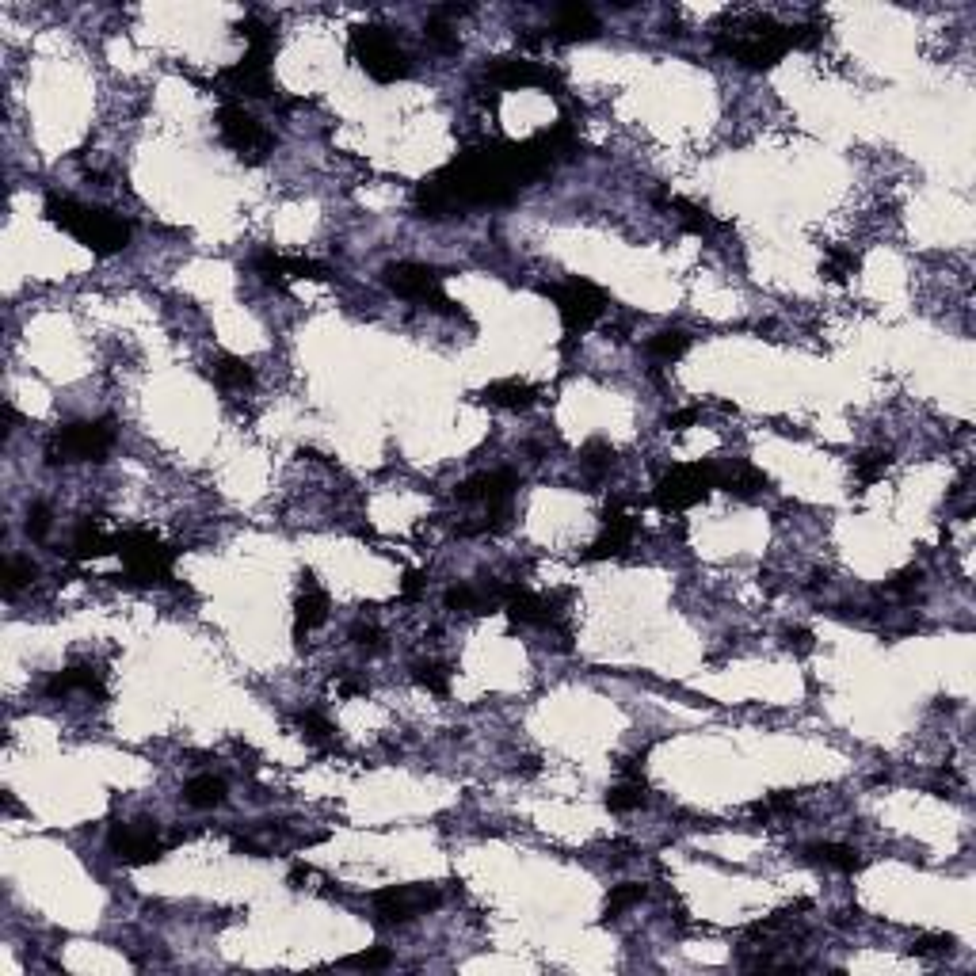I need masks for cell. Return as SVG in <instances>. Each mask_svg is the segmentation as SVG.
<instances>
[{
	"instance_id": "cell-15",
	"label": "cell",
	"mask_w": 976,
	"mask_h": 976,
	"mask_svg": "<svg viewBox=\"0 0 976 976\" xmlns=\"http://www.w3.org/2000/svg\"><path fill=\"white\" fill-rule=\"evenodd\" d=\"M504 610L511 614V622L519 626H542V630H553L561 622V610H557V599L553 595H538V591L527 588H504Z\"/></svg>"
},
{
	"instance_id": "cell-1",
	"label": "cell",
	"mask_w": 976,
	"mask_h": 976,
	"mask_svg": "<svg viewBox=\"0 0 976 976\" xmlns=\"http://www.w3.org/2000/svg\"><path fill=\"white\" fill-rule=\"evenodd\" d=\"M713 50L725 58L740 61L744 69H771L793 50V27L774 23L771 16H736V20L713 39Z\"/></svg>"
},
{
	"instance_id": "cell-8",
	"label": "cell",
	"mask_w": 976,
	"mask_h": 976,
	"mask_svg": "<svg viewBox=\"0 0 976 976\" xmlns=\"http://www.w3.org/2000/svg\"><path fill=\"white\" fill-rule=\"evenodd\" d=\"M115 447L111 420H84V424L61 427L50 443V462H100Z\"/></svg>"
},
{
	"instance_id": "cell-42",
	"label": "cell",
	"mask_w": 976,
	"mask_h": 976,
	"mask_svg": "<svg viewBox=\"0 0 976 976\" xmlns=\"http://www.w3.org/2000/svg\"><path fill=\"white\" fill-rule=\"evenodd\" d=\"M793 809H797V797H793V793H771L767 801H759V805H755V813H759V816L793 813Z\"/></svg>"
},
{
	"instance_id": "cell-29",
	"label": "cell",
	"mask_w": 976,
	"mask_h": 976,
	"mask_svg": "<svg viewBox=\"0 0 976 976\" xmlns=\"http://www.w3.org/2000/svg\"><path fill=\"white\" fill-rule=\"evenodd\" d=\"M294 721H298V729H302V736L309 740V744H317V748H332V744H336V725L328 721L325 713L302 710Z\"/></svg>"
},
{
	"instance_id": "cell-11",
	"label": "cell",
	"mask_w": 976,
	"mask_h": 976,
	"mask_svg": "<svg viewBox=\"0 0 976 976\" xmlns=\"http://www.w3.org/2000/svg\"><path fill=\"white\" fill-rule=\"evenodd\" d=\"M107 847H111V854L119 862H130V866H149V862H157L164 854L161 835H157V828H149L145 820L142 824H115L107 832Z\"/></svg>"
},
{
	"instance_id": "cell-21",
	"label": "cell",
	"mask_w": 976,
	"mask_h": 976,
	"mask_svg": "<svg viewBox=\"0 0 976 976\" xmlns=\"http://www.w3.org/2000/svg\"><path fill=\"white\" fill-rule=\"evenodd\" d=\"M534 386H527V382H519V378H500V382H488L485 389H481V401L492 408H508V412H519V408H530L534 405Z\"/></svg>"
},
{
	"instance_id": "cell-30",
	"label": "cell",
	"mask_w": 976,
	"mask_h": 976,
	"mask_svg": "<svg viewBox=\"0 0 976 976\" xmlns=\"http://www.w3.org/2000/svg\"><path fill=\"white\" fill-rule=\"evenodd\" d=\"M889 466H893V450L889 447L866 450V454L854 458V477H858V485H874V481L885 477V469Z\"/></svg>"
},
{
	"instance_id": "cell-27",
	"label": "cell",
	"mask_w": 976,
	"mask_h": 976,
	"mask_svg": "<svg viewBox=\"0 0 976 976\" xmlns=\"http://www.w3.org/2000/svg\"><path fill=\"white\" fill-rule=\"evenodd\" d=\"M668 210H675V218L683 222V229H691V233H713L717 229V218H713L706 206L691 203V199H668Z\"/></svg>"
},
{
	"instance_id": "cell-36",
	"label": "cell",
	"mask_w": 976,
	"mask_h": 976,
	"mask_svg": "<svg viewBox=\"0 0 976 976\" xmlns=\"http://www.w3.org/2000/svg\"><path fill=\"white\" fill-rule=\"evenodd\" d=\"M35 576H39V569H35L27 557H12V561L4 565V591H8V595H16V591L27 588Z\"/></svg>"
},
{
	"instance_id": "cell-23",
	"label": "cell",
	"mask_w": 976,
	"mask_h": 976,
	"mask_svg": "<svg viewBox=\"0 0 976 976\" xmlns=\"http://www.w3.org/2000/svg\"><path fill=\"white\" fill-rule=\"evenodd\" d=\"M206 374H210L222 389H248L252 382H256L252 366L244 363V359H237V355H214L210 366H206Z\"/></svg>"
},
{
	"instance_id": "cell-39",
	"label": "cell",
	"mask_w": 976,
	"mask_h": 976,
	"mask_svg": "<svg viewBox=\"0 0 976 976\" xmlns=\"http://www.w3.org/2000/svg\"><path fill=\"white\" fill-rule=\"evenodd\" d=\"M950 950H954V938L950 935H923L912 942V954H919V957H942V954H950Z\"/></svg>"
},
{
	"instance_id": "cell-46",
	"label": "cell",
	"mask_w": 976,
	"mask_h": 976,
	"mask_svg": "<svg viewBox=\"0 0 976 976\" xmlns=\"http://www.w3.org/2000/svg\"><path fill=\"white\" fill-rule=\"evenodd\" d=\"M420 588H424V576L420 572H408L405 576V595L412 599V595H420Z\"/></svg>"
},
{
	"instance_id": "cell-13",
	"label": "cell",
	"mask_w": 976,
	"mask_h": 976,
	"mask_svg": "<svg viewBox=\"0 0 976 976\" xmlns=\"http://www.w3.org/2000/svg\"><path fill=\"white\" fill-rule=\"evenodd\" d=\"M271 54H264V50H248L233 69H225L222 81L229 84V92L233 96H248V100H267L271 92H275V84H271Z\"/></svg>"
},
{
	"instance_id": "cell-22",
	"label": "cell",
	"mask_w": 976,
	"mask_h": 976,
	"mask_svg": "<svg viewBox=\"0 0 976 976\" xmlns=\"http://www.w3.org/2000/svg\"><path fill=\"white\" fill-rule=\"evenodd\" d=\"M805 858L816 862V866H828V870H839V874H858L866 866V858L847 847V843H809L805 847Z\"/></svg>"
},
{
	"instance_id": "cell-31",
	"label": "cell",
	"mask_w": 976,
	"mask_h": 976,
	"mask_svg": "<svg viewBox=\"0 0 976 976\" xmlns=\"http://www.w3.org/2000/svg\"><path fill=\"white\" fill-rule=\"evenodd\" d=\"M645 801H649V797H645V782H641V778H626V782H618V786L607 793L610 813H633V809H641Z\"/></svg>"
},
{
	"instance_id": "cell-45",
	"label": "cell",
	"mask_w": 976,
	"mask_h": 976,
	"mask_svg": "<svg viewBox=\"0 0 976 976\" xmlns=\"http://www.w3.org/2000/svg\"><path fill=\"white\" fill-rule=\"evenodd\" d=\"M702 412L698 408H683V412H675V416H668V427H683V424H694Z\"/></svg>"
},
{
	"instance_id": "cell-43",
	"label": "cell",
	"mask_w": 976,
	"mask_h": 976,
	"mask_svg": "<svg viewBox=\"0 0 976 976\" xmlns=\"http://www.w3.org/2000/svg\"><path fill=\"white\" fill-rule=\"evenodd\" d=\"M344 965H351V969H386V965H389V950H366V954L347 957Z\"/></svg>"
},
{
	"instance_id": "cell-40",
	"label": "cell",
	"mask_w": 976,
	"mask_h": 976,
	"mask_svg": "<svg viewBox=\"0 0 976 976\" xmlns=\"http://www.w3.org/2000/svg\"><path fill=\"white\" fill-rule=\"evenodd\" d=\"M923 584V569H904V572H896L893 580H885V595H912L915 588Z\"/></svg>"
},
{
	"instance_id": "cell-28",
	"label": "cell",
	"mask_w": 976,
	"mask_h": 976,
	"mask_svg": "<svg viewBox=\"0 0 976 976\" xmlns=\"http://www.w3.org/2000/svg\"><path fill=\"white\" fill-rule=\"evenodd\" d=\"M858 264H862V260H858L854 248L832 244V248L824 252V267H820V271H824V279H832V283H847L854 271H858Z\"/></svg>"
},
{
	"instance_id": "cell-7",
	"label": "cell",
	"mask_w": 976,
	"mask_h": 976,
	"mask_svg": "<svg viewBox=\"0 0 976 976\" xmlns=\"http://www.w3.org/2000/svg\"><path fill=\"white\" fill-rule=\"evenodd\" d=\"M546 294L557 302V313H561V321H565L572 336L588 332L595 321H603V313L610 309L607 294L595 283H588V279H569L561 286H549Z\"/></svg>"
},
{
	"instance_id": "cell-34",
	"label": "cell",
	"mask_w": 976,
	"mask_h": 976,
	"mask_svg": "<svg viewBox=\"0 0 976 976\" xmlns=\"http://www.w3.org/2000/svg\"><path fill=\"white\" fill-rule=\"evenodd\" d=\"M614 447H607L603 439H591V443H584V450H580V466L588 469V473H607L610 466H614Z\"/></svg>"
},
{
	"instance_id": "cell-17",
	"label": "cell",
	"mask_w": 976,
	"mask_h": 976,
	"mask_svg": "<svg viewBox=\"0 0 976 976\" xmlns=\"http://www.w3.org/2000/svg\"><path fill=\"white\" fill-rule=\"evenodd\" d=\"M599 35V20H595V12L591 8H584V4H565V8H557V20H553V27L546 31V39L553 42H588Z\"/></svg>"
},
{
	"instance_id": "cell-3",
	"label": "cell",
	"mask_w": 976,
	"mask_h": 976,
	"mask_svg": "<svg viewBox=\"0 0 976 976\" xmlns=\"http://www.w3.org/2000/svg\"><path fill=\"white\" fill-rule=\"evenodd\" d=\"M351 58L366 69V77H374L378 84L405 81L412 73V58L397 46V39L389 35L386 27H355L351 31Z\"/></svg>"
},
{
	"instance_id": "cell-26",
	"label": "cell",
	"mask_w": 976,
	"mask_h": 976,
	"mask_svg": "<svg viewBox=\"0 0 976 976\" xmlns=\"http://www.w3.org/2000/svg\"><path fill=\"white\" fill-rule=\"evenodd\" d=\"M717 488L736 492V496H759V492L767 488V477H763V469H755V466H736L732 473L717 477Z\"/></svg>"
},
{
	"instance_id": "cell-41",
	"label": "cell",
	"mask_w": 976,
	"mask_h": 976,
	"mask_svg": "<svg viewBox=\"0 0 976 976\" xmlns=\"http://www.w3.org/2000/svg\"><path fill=\"white\" fill-rule=\"evenodd\" d=\"M782 645L790 652H797V656H805V652H813L816 649V637L805 626H786L782 630Z\"/></svg>"
},
{
	"instance_id": "cell-9",
	"label": "cell",
	"mask_w": 976,
	"mask_h": 976,
	"mask_svg": "<svg viewBox=\"0 0 976 976\" xmlns=\"http://www.w3.org/2000/svg\"><path fill=\"white\" fill-rule=\"evenodd\" d=\"M386 283H389V290H397L401 298L427 302L431 309H439V313H458V317H462V309L443 294V271H439V267L401 260V264L386 267Z\"/></svg>"
},
{
	"instance_id": "cell-25",
	"label": "cell",
	"mask_w": 976,
	"mask_h": 976,
	"mask_svg": "<svg viewBox=\"0 0 976 976\" xmlns=\"http://www.w3.org/2000/svg\"><path fill=\"white\" fill-rule=\"evenodd\" d=\"M687 347H691V332H683V328H664V332H656V336L649 340V355L656 359V363H675V359L687 355Z\"/></svg>"
},
{
	"instance_id": "cell-37",
	"label": "cell",
	"mask_w": 976,
	"mask_h": 976,
	"mask_svg": "<svg viewBox=\"0 0 976 976\" xmlns=\"http://www.w3.org/2000/svg\"><path fill=\"white\" fill-rule=\"evenodd\" d=\"M351 641H355L363 652H370V656L386 649V637H382V630H378V626H370V622H359V626L351 630Z\"/></svg>"
},
{
	"instance_id": "cell-4",
	"label": "cell",
	"mask_w": 976,
	"mask_h": 976,
	"mask_svg": "<svg viewBox=\"0 0 976 976\" xmlns=\"http://www.w3.org/2000/svg\"><path fill=\"white\" fill-rule=\"evenodd\" d=\"M115 553L122 557L126 572L142 584H153V580H168L172 572V549L164 546L157 534L149 530H126V534H115Z\"/></svg>"
},
{
	"instance_id": "cell-16",
	"label": "cell",
	"mask_w": 976,
	"mask_h": 976,
	"mask_svg": "<svg viewBox=\"0 0 976 976\" xmlns=\"http://www.w3.org/2000/svg\"><path fill=\"white\" fill-rule=\"evenodd\" d=\"M256 275L264 283L283 286L286 279H328V267L317 264V260H305V256H279V252H260L256 260Z\"/></svg>"
},
{
	"instance_id": "cell-44",
	"label": "cell",
	"mask_w": 976,
	"mask_h": 976,
	"mask_svg": "<svg viewBox=\"0 0 976 976\" xmlns=\"http://www.w3.org/2000/svg\"><path fill=\"white\" fill-rule=\"evenodd\" d=\"M336 691H340V694H366V679H351V675H344V679L336 683Z\"/></svg>"
},
{
	"instance_id": "cell-12",
	"label": "cell",
	"mask_w": 976,
	"mask_h": 976,
	"mask_svg": "<svg viewBox=\"0 0 976 976\" xmlns=\"http://www.w3.org/2000/svg\"><path fill=\"white\" fill-rule=\"evenodd\" d=\"M485 81L492 88H504V92H511V88H561L553 69H546L542 61H527V58L492 61L485 69Z\"/></svg>"
},
{
	"instance_id": "cell-2",
	"label": "cell",
	"mask_w": 976,
	"mask_h": 976,
	"mask_svg": "<svg viewBox=\"0 0 976 976\" xmlns=\"http://www.w3.org/2000/svg\"><path fill=\"white\" fill-rule=\"evenodd\" d=\"M46 218L65 229L69 237H77L84 248L100 252V256H111V252H122L130 244V225L107 214L100 206H84L69 195H46Z\"/></svg>"
},
{
	"instance_id": "cell-5",
	"label": "cell",
	"mask_w": 976,
	"mask_h": 976,
	"mask_svg": "<svg viewBox=\"0 0 976 976\" xmlns=\"http://www.w3.org/2000/svg\"><path fill=\"white\" fill-rule=\"evenodd\" d=\"M218 134H222V142L241 157V161L248 164H264L267 153L275 149V138L267 134L260 122L252 119L248 111H244L241 103H222L218 107Z\"/></svg>"
},
{
	"instance_id": "cell-32",
	"label": "cell",
	"mask_w": 976,
	"mask_h": 976,
	"mask_svg": "<svg viewBox=\"0 0 976 976\" xmlns=\"http://www.w3.org/2000/svg\"><path fill=\"white\" fill-rule=\"evenodd\" d=\"M649 896V889L645 885H637V881H626V885H614L607 893V900H603V919H618V915L626 912V908H633V904H641Z\"/></svg>"
},
{
	"instance_id": "cell-38",
	"label": "cell",
	"mask_w": 976,
	"mask_h": 976,
	"mask_svg": "<svg viewBox=\"0 0 976 976\" xmlns=\"http://www.w3.org/2000/svg\"><path fill=\"white\" fill-rule=\"evenodd\" d=\"M50 527H54L50 508H46V504H31V508H27V534H31L35 542H42V538L50 534Z\"/></svg>"
},
{
	"instance_id": "cell-10",
	"label": "cell",
	"mask_w": 976,
	"mask_h": 976,
	"mask_svg": "<svg viewBox=\"0 0 976 976\" xmlns=\"http://www.w3.org/2000/svg\"><path fill=\"white\" fill-rule=\"evenodd\" d=\"M439 904H443V893L431 885H393V889L374 893V912L386 923H412L416 915L435 912Z\"/></svg>"
},
{
	"instance_id": "cell-35",
	"label": "cell",
	"mask_w": 976,
	"mask_h": 976,
	"mask_svg": "<svg viewBox=\"0 0 976 976\" xmlns=\"http://www.w3.org/2000/svg\"><path fill=\"white\" fill-rule=\"evenodd\" d=\"M237 35H241L252 50H264V54L275 50V31H271L264 20H241L237 23Z\"/></svg>"
},
{
	"instance_id": "cell-33",
	"label": "cell",
	"mask_w": 976,
	"mask_h": 976,
	"mask_svg": "<svg viewBox=\"0 0 976 976\" xmlns=\"http://www.w3.org/2000/svg\"><path fill=\"white\" fill-rule=\"evenodd\" d=\"M412 675H416V683H420L424 691H431V694H447L450 691V668H447V664H439V660H424V664H416V668H412Z\"/></svg>"
},
{
	"instance_id": "cell-20",
	"label": "cell",
	"mask_w": 976,
	"mask_h": 976,
	"mask_svg": "<svg viewBox=\"0 0 976 976\" xmlns=\"http://www.w3.org/2000/svg\"><path fill=\"white\" fill-rule=\"evenodd\" d=\"M73 691L103 694V671H96V668H65V671H54V675L46 679V687H42V694H46V698H65V694H73Z\"/></svg>"
},
{
	"instance_id": "cell-6",
	"label": "cell",
	"mask_w": 976,
	"mask_h": 976,
	"mask_svg": "<svg viewBox=\"0 0 976 976\" xmlns=\"http://www.w3.org/2000/svg\"><path fill=\"white\" fill-rule=\"evenodd\" d=\"M721 469L710 462H691V466H675L671 473L660 477L656 485V504L664 511H683L694 508L698 500H706L713 488H717Z\"/></svg>"
},
{
	"instance_id": "cell-19",
	"label": "cell",
	"mask_w": 976,
	"mask_h": 976,
	"mask_svg": "<svg viewBox=\"0 0 976 976\" xmlns=\"http://www.w3.org/2000/svg\"><path fill=\"white\" fill-rule=\"evenodd\" d=\"M115 549V534H107L103 530L100 519H84L81 527L73 530V538H69V557L73 561H92V557H103V553H111Z\"/></svg>"
},
{
	"instance_id": "cell-18",
	"label": "cell",
	"mask_w": 976,
	"mask_h": 976,
	"mask_svg": "<svg viewBox=\"0 0 976 976\" xmlns=\"http://www.w3.org/2000/svg\"><path fill=\"white\" fill-rule=\"evenodd\" d=\"M294 618H298V637H305L309 630H317V626H325L328 618V591L313 580V572H305L302 576V595H298V603H294Z\"/></svg>"
},
{
	"instance_id": "cell-14",
	"label": "cell",
	"mask_w": 976,
	"mask_h": 976,
	"mask_svg": "<svg viewBox=\"0 0 976 976\" xmlns=\"http://www.w3.org/2000/svg\"><path fill=\"white\" fill-rule=\"evenodd\" d=\"M519 488V477L511 469H488V473H477L462 485L454 488V500L458 504H485V508H500V504H511Z\"/></svg>"
},
{
	"instance_id": "cell-24",
	"label": "cell",
	"mask_w": 976,
	"mask_h": 976,
	"mask_svg": "<svg viewBox=\"0 0 976 976\" xmlns=\"http://www.w3.org/2000/svg\"><path fill=\"white\" fill-rule=\"evenodd\" d=\"M183 801L191 809H218L225 801V778H218V774H195L183 786Z\"/></svg>"
}]
</instances>
